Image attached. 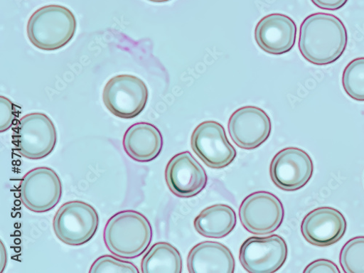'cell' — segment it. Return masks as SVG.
Masks as SVG:
<instances>
[{"mask_svg":"<svg viewBox=\"0 0 364 273\" xmlns=\"http://www.w3.org/2000/svg\"><path fill=\"white\" fill-rule=\"evenodd\" d=\"M347 45V28L336 16L314 14L301 25L299 51L313 65L323 66L335 63L344 53Z\"/></svg>","mask_w":364,"mask_h":273,"instance_id":"1","label":"cell"},{"mask_svg":"<svg viewBox=\"0 0 364 273\" xmlns=\"http://www.w3.org/2000/svg\"><path fill=\"white\" fill-rule=\"evenodd\" d=\"M153 240V229L140 212L127 210L118 212L107 223L104 242L110 253L123 259L142 255Z\"/></svg>","mask_w":364,"mask_h":273,"instance_id":"2","label":"cell"},{"mask_svg":"<svg viewBox=\"0 0 364 273\" xmlns=\"http://www.w3.org/2000/svg\"><path fill=\"white\" fill-rule=\"evenodd\" d=\"M77 27V19L69 9L50 5L39 9L29 18L26 33L30 43L37 48L55 51L73 39Z\"/></svg>","mask_w":364,"mask_h":273,"instance_id":"3","label":"cell"},{"mask_svg":"<svg viewBox=\"0 0 364 273\" xmlns=\"http://www.w3.org/2000/svg\"><path fill=\"white\" fill-rule=\"evenodd\" d=\"M13 143L18 154L30 160L47 158L57 144V132L52 119L45 113L26 114L13 130Z\"/></svg>","mask_w":364,"mask_h":273,"instance_id":"4","label":"cell"},{"mask_svg":"<svg viewBox=\"0 0 364 273\" xmlns=\"http://www.w3.org/2000/svg\"><path fill=\"white\" fill-rule=\"evenodd\" d=\"M100 226L97 210L80 200L69 201L59 208L53 218L55 236L65 245L79 247L96 235Z\"/></svg>","mask_w":364,"mask_h":273,"instance_id":"5","label":"cell"},{"mask_svg":"<svg viewBox=\"0 0 364 273\" xmlns=\"http://www.w3.org/2000/svg\"><path fill=\"white\" fill-rule=\"evenodd\" d=\"M149 90L145 82L132 75H119L111 78L103 90V102L114 116L132 119L145 109Z\"/></svg>","mask_w":364,"mask_h":273,"instance_id":"6","label":"cell"},{"mask_svg":"<svg viewBox=\"0 0 364 273\" xmlns=\"http://www.w3.org/2000/svg\"><path fill=\"white\" fill-rule=\"evenodd\" d=\"M23 205L36 213L53 209L62 199L63 183L57 173L49 167L36 168L22 178L19 187Z\"/></svg>","mask_w":364,"mask_h":273,"instance_id":"7","label":"cell"},{"mask_svg":"<svg viewBox=\"0 0 364 273\" xmlns=\"http://www.w3.org/2000/svg\"><path fill=\"white\" fill-rule=\"evenodd\" d=\"M241 224L250 233L266 235L276 232L284 219L279 198L268 192H256L242 202L239 209Z\"/></svg>","mask_w":364,"mask_h":273,"instance_id":"8","label":"cell"},{"mask_svg":"<svg viewBox=\"0 0 364 273\" xmlns=\"http://www.w3.org/2000/svg\"><path fill=\"white\" fill-rule=\"evenodd\" d=\"M191 146L201 161L213 169L230 166L237 156L225 128L216 121H205L198 125L192 134Z\"/></svg>","mask_w":364,"mask_h":273,"instance_id":"9","label":"cell"},{"mask_svg":"<svg viewBox=\"0 0 364 273\" xmlns=\"http://www.w3.org/2000/svg\"><path fill=\"white\" fill-rule=\"evenodd\" d=\"M285 240L280 235L251 237L240 247L239 259L250 273H272L280 269L288 257Z\"/></svg>","mask_w":364,"mask_h":273,"instance_id":"10","label":"cell"},{"mask_svg":"<svg viewBox=\"0 0 364 273\" xmlns=\"http://www.w3.org/2000/svg\"><path fill=\"white\" fill-rule=\"evenodd\" d=\"M314 165L306 151L296 147L285 148L273 158L270 176L279 188L294 192L304 188L311 179Z\"/></svg>","mask_w":364,"mask_h":273,"instance_id":"11","label":"cell"},{"mask_svg":"<svg viewBox=\"0 0 364 273\" xmlns=\"http://www.w3.org/2000/svg\"><path fill=\"white\" fill-rule=\"evenodd\" d=\"M228 131L232 141L240 148L252 150L263 144L272 132L271 119L261 108H239L230 117Z\"/></svg>","mask_w":364,"mask_h":273,"instance_id":"12","label":"cell"},{"mask_svg":"<svg viewBox=\"0 0 364 273\" xmlns=\"http://www.w3.org/2000/svg\"><path fill=\"white\" fill-rule=\"evenodd\" d=\"M166 180L170 191L176 196L190 198L205 188L208 176L203 167L190 151L173 156L166 169Z\"/></svg>","mask_w":364,"mask_h":273,"instance_id":"13","label":"cell"},{"mask_svg":"<svg viewBox=\"0 0 364 273\" xmlns=\"http://www.w3.org/2000/svg\"><path fill=\"white\" fill-rule=\"evenodd\" d=\"M347 221L340 210L320 207L310 212L303 220L301 232L309 244L328 247L336 244L347 231Z\"/></svg>","mask_w":364,"mask_h":273,"instance_id":"14","label":"cell"},{"mask_svg":"<svg viewBox=\"0 0 364 273\" xmlns=\"http://www.w3.org/2000/svg\"><path fill=\"white\" fill-rule=\"evenodd\" d=\"M296 33L297 27L291 18L284 14H272L259 21L255 28V38L263 51L281 55L292 50Z\"/></svg>","mask_w":364,"mask_h":273,"instance_id":"15","label":"cell"},{"mask_svg":"<svg viewBox=\"0 0 364 273\" xmlns=\"http://www.w3.org/2000/svg\"><path fill=\"white\" fill-rule=\"evenodd\" d=\"M188 267L191 273H233L235 261L230 250L221 242L203 241L191 251Z\"/></svg>","mask_w":364,"mask_h":273,"instance_id":"16","label":"cell"},{"mask_svg":"<svg viewBox=\"0 0 364 273\" xmlns=\"http://www.w3.org/2000/svg\"><path fill=\"white\" fill-rule=\"evenodd\" d=\"M123 145L132 159L139 163H149L161 154L164 139L154 125L138 123L128 129L124 136Z\"/></svg>","mask_w":364,"mask_h":273,"instance_id":"17","label":"cell"},{"mask_svg":"<svg viewBox=\"0 0 364 273\" xmlns=\"http://www.w3.org/2000/svg\"><path fill=\"white\" fill-rule=\"evenodd\" d=\"M237 217L234 209L228 205L216 204L204 209L196 218V231L208 238H223L235 229Z\"/></svg>","mask_w":364,"mask_h":273,"instance_id":"18","label":"cell"},{"mask_svg":"<svg viewBox=\"0 0 364 273\" xmlns=\"http://www.w3.org/2000/svg\"><path fill=\"white\" fill-rule=\"evenodd\" d=\"M143 273H181L183 261L178 250L166 242L151 247L142 259Z\"/></svg>","mask_w":364,"mask_h":273,"instance_id":"19","label":"cell"},{"mask_svg":"<svg viewBox=\"0 0 364 273\" xmlns=\"http://www.w3.org/2000/svg\"><path fill=\"white\" fill-rule=\"evenodd\" d=\"M343 86L349 97L364 102V57L353 60L346 68Z\"/></svg>","mask_w":364,"mask_h":273,"instance_id":"20","label":"cell"},{"mask_svg":"<svg viewBox=\"0 0 364 273\" xmlns=\"http://www.w3.org/2000/svg\"><path fill=\"white\" fill-rule=\"evenodd\" d=\"M340 262L346 273H364V236L350 239L343 247Z\"/></svg>","mask_w":364,"mask_h":273,"instance_id":"21","label":"cell"},{"mask_svg":"<svg viewBox=\"0 0 364 273\" xmlns=\"http://www.w3.org/2000/svg\"><path fill=\"white\" fill-rule=\"evenodd\" d=\"M90 273H139L138 267L132 262L111 255L99 257L92 265Z\"/></svg>","mask_w":364,"mask_h":273,"instance_id":"22","label":"cell"},{"mask_svg":"<svg viewBox=\"0 0 364 273\" xmlns=\"http://www.w3.org/2000/svg\"><path fill=\"white\" fill-rule=\"evenodd\" d=\"M18 116L16 106L8 98L0 97V132L4 133L9 130Z\"/></svg>","mask_w":364,"mask_h":273,"instance_id":"23","label":"cell"},{"mask_svg":"<svg viewBox=\"0 0 364 273\" xmlns=\"http://www.w3.org/2000/svg\"><path fill=\"white\" fill-rule=\"evenodd\" d=\"M304 272L306 273H340L341 270L336 263L328 259H318L309 264Z\"/></svg>","mask_w":364,"mask_h":273,"instance_id":"24","label":"cell"},{"mask_svg":"<svg viewBox=\"0 0 364 273\" xmlns=\"http://www.w3.org/2000/svg\"><path fill=\"white\" fill-rule=\"evenodd\" d=\"M348 1V0H311V2L318 9L331 11L341 9Z\"/></svg>","mask_w":364,"mask_h":273,"instance_id":"25","label":"cell"},{"mask_svg":"<svg viewBox=\"0 0 364 273\" xmlns=\"http://www.w3.org/2000/svg\"><path fill=\"white\" fill-rule=\"evenodd\" d=\"M147 1L154 4H166L171 1V0H147Z\"/></svg>","mask_w":364,"mask_h":273,"instance_id":"26","label":"cell"}]
</instances>
